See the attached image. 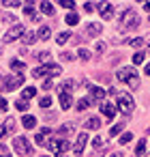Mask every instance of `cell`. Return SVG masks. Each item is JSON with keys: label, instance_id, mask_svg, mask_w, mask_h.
<instances>
[{"label": "cell", "instance_id": "681fc988", "mask_svg": "<svg viewBox=\"0 0 150 157\" xmlns=\"http://www.w3.org/2000/svg\"><path fill=\"white\" fill-rule=\"evenodd\" d=\"M109 157H122V153H120V151H116V153H112Z\"/></svg>", "mask_w": 150, "mask_h": 157}, {"label": "cell", "instance_id": "ba28073f", "mask_svg": "<svg viewBox=\"0 0 150 157\" xmlns=\"http://www.w3.org/2000/svg\"><path fill=\"white\" fill-rule=\"evenodd\" d=\"M88 86V90H90V101L92 103H103V99H105V90L103 88H99V86H94V84H86Z\"/></svg>", "mask_w": 150, "mask_h": 157}, {"label": "cell", "instance_id": "9c48e42d", "mask_svg": "<svg viewBox=\"0 0 150 157\" xmlns=\"http://www.w3.org/2000/svg\"><path fill=\"white\" fill-rule=\"evenodd\" d=\"M47 146H49V151H54L56 155H62L64 151H69V142L62 140V138H58V140H49Z\"/></svg>", "mask_w": 150, "mask_h": 157}, {"label": "cell", "instance_id": "7dc6e473", "mask_svg": "<svg viewBox=\"0 0 150 157\" xmlns=\"http://www.w3.org/2000/svg\"><path fill=\"white\" fill-rule=\"evenodd\" d=\"M7 136V131H5V125H0V138H5Z\"/></svg>", "mask_w": 150, "mask_h": 157}, {"label": "cell", "instance_id": "7402d4cb", "mask_svg": "<svg viewBox=\"0 0 150 157\" xmlns=\"http://www.w3.org/2000/svg\"><path fill=\"white\" fill-rule=\"evenodd\" d=\"M35 95H37V88H35V86H28V88H24V90H22V99H24V101L32 99Z\"/></svg>", "mask_w": 150, "mask_h": 157}, {"label": "cell", "instance_id": "f907efd6", "mask_svg": "<svg viewBox=\"0 0 150 157\" xmlns=\"http://www.w3.org/2000/svg\"><path fill=\"white\" fill-rule=\"evenodd\" d=\"M144 9H146V11H150V2H146V5H144Z\"/></svg>", "mask_w": 150, "mask_h": 157}, {"label": "cell", "instance_id": "603a6c76", "mask_svg": "<svg viewBox=\"0 0 150 157\" xmlns=\"http://www.w3.org/2000/svg\"><path fill=\"white\" fill-rule=\"evenodd\" d=\"M39 7H41V11H43V13H47V15H54V5H52V2H41Z\"/></svg>", "mask_w": 150, "mask_h": 157}, {"label": "cell", "instance_id": "d6a6232c", "mask_svg": "<svg viewBox=\"0 0 150 157\" xmlns=\"http://www.w3.org/2000/svg\"><path fill=\"white\" fill-rule=\"evenodd\" d=\"M77 56H79L82 60H88V58H90V52H88V50H84V48H79V52H77Z\"/></svg>", "mask_w": 150, "mask_h": 157}, {"label": "cell", "instance_id": "ffe728a7", "mask_svg": "<svg viewBox=\"0 0 150 157\" xmlns=\"http://www.w3.org/2000/svg\"><path fill=\"white\" fill-rule=\"evenodd\" d=\"M15 129H17V123H15L13 116H9V118L5 121V131H7V133H15Z\"/></svg>", "mask_w": 150, "mask_h": 157}, {"label": "cell", "instance_id": "d590c367", "mask_svg": "<svg viewBox=\"0 0 150 157\" xmlns=\"http://www.w3.org/2000/svg\"><path fill=\"white\" fill-rule=\"evenodd\" d=\"M52 86H54V82H52V80H49V78H45V82H43V84H41V88H43V90H49V88H52Z\"/></svg>", "mask_w": 150, "mask_h": 157}, {"label": "cell", "instance_id": "5b68a950", "mask_svg": "<svg viewBox=\"0 0 150 157\" xmlns=\"http://www.w3.org/2000/svg\"><path fill=\"white\" fill-rule=\"evenodd\" d=\"M62 73V69L58 67V65H43V67H37L35 71H32V75L35 78H54V75H60Z\"/></svg>", "mask_w": 150, "mask_h": 157}, {"label": "cell", "instance_id": "b9f144b4", "mask_svg": "<svg viewBox=\"0 0 150 157\" xmlns=\"http://www.w3.org/2000/svg\"><path fill=\"white\" fill-rule=\"evenodd\" d=\"M7 108H9L7 99H5V97H0V112H7Z\"/></svg>", "mask_w": 150, "mask_h": 157}, {"label": "cell", "instance_id": "d4e9b609", "mask_svg": "<svg viewBox=\"0 0 150 157\" xmlns=\"http://www.w3.org/2000/svg\"><path fill=\"white\" fill-rule=\"evenodd\" d=\"M90 105H92L90 97H88V99H79V101H77V110H79V112H82V110H88Z\"/></svg>", "mask_w": 150, "mask_h": 157}, {"label": "cell", "instance_id": "f6af8a7d", "mask_svg": "<svg viewBox=\"0 0 150 157\" xmlns=\"http://www.w3.org/2000/svg\"><path fill=\"white\" fill-rule=\"evenodd\" d=\"M131 45H133V48H141V45H144V39H133Z\"/></svg>", "mask_w": 150, "mask_h": 157}, {"label": "cell", "instance_id": "8992f818", "mask_svg": "<svg viewBox=\"0 0 150 157\" xmlns=\"http://www.w3.org/2000/svg\"><path fill=\"white\" fill-rule=\"evenodd\" d=\"M26 35V28L22 26V24H15V26H11L9 30H7V35H5V43H11V41H17L20 37H24Z\"/></svg>", "mask_w": 150, "mask_h": 157}, {"label": "cell", "instance_id": "bcb514c9", "mask_svg": "<svg viewBox=\"0 0 150 157\" xmlns=\"http://www.w3.org/2000/svg\"><path fill=\"white\" fill-rule=\"evenodd\" d=\"M84 9H86V13H92V11H94V5H92V2H86Z\"/></svg>", "mask_w": 150, "mask_h": 157}, {"label": "cell", "instance_id": "c3c4849f", "mask_svg": "<svg viewBox=\"0 0 150 157\" xmlns=\"http://www.w3.org/2000/svg\"><path fill=\"white\" fill-rule=\"evenodd\" d=\"M144 71H146V75H148V78H150V63H148V65H146V67H144Z\"/></svg>", "mask_w": 150, "mask_h": 157}, {"label": "cell", "instance_id": "4316f807", "mask_svg": "<svg viewBox=\"0 0 150 157\" xmlns=\"http://www.w3.org/2000/svg\"><path fill=\"white\" fill-rule=\"evenodd\" d=\"M71 39V33H60L58 37H56V41H58V45H62V43H67Z\"/></svg>", "mask_w": 150, "mask_h": 157}, {"label": "cell", "instance_id": "2e32d148", "mask_svg": "<svg viewBox=\"0 0 150 157\" xmlns=\"http://www.w3.org/2000/svg\"><path fill=\"white\" fill-rule=\"evenodd\" d=\"M24 13H26V15L30 17V22H39V20H41V15H39V13L35 11V7H32V2H30V5H26V9H24Z\"/></svg>", "mask_w": 150, "mask_h": 157}, {"label": "cell", "instance_id": "e575fe53", "mask_svg": "<svg viewBox=\"0 0 150 157\" xmlns=\"http://www.w3.org/2000/svg\"><path fill=\"white\" fill-rule=\"evenodd\" d=\"M94 52H97V54H103V52H105V43H101V41L94 43Z\"/></svg>", "mask_w": 150, "mask_h": 157}, {"label": "cell", "instance_id": "484cf974", "mask_svg": "<svg viewBox=\"0 0 150 157\" xmlns=\"http://www.w3.org/2000/svg\"><path fill=\"white\" fill-rule=\"evenodd\" d=\"M35 41H37V35H35V33H28V30H26V35H24V43H26V45H32Z\"/></svg>", "mask_w": 150, "mask_h": 157}, {"label": "cell", "instance_id": "e0dca14e", "mask_svg": "<svg viewBox=\"0 0 150 157\" xmlns=\"http://www.w3.org/2000/svg\"><path fill=\"white\" fill-rule=\"evenodd\" d=\"M49 37H52V28H49V26H41V28H39V33H37V39L47 41Z\"/></svg>", "mask_w": 150, "mask_h": 157}, {"label": "cell", "instance_id": "7c38bea8", "mask_svg": "<svg viewBox=\"0 0 150 157\" xmlns=\"http://www.w3.org/2000/svg\"><path fill=\"white\" fill-rule=\"evenodd\" d=\"M101 112H103V116L114 118V116H116V105L109 103V101H103V103H101Z\"/></svg>", "mask_w": 150, "mask_h": 157}, {"label": "cell", "instance_id": "3957f363", "mask_svg": "<svg viewBox=\"0 0 150 157\" xmlns=\"http://www.w3.org/2000/svg\"><path fill=\"white\" fill-rule=\"evenodd\" d=\"M22 84H24V75H22V73H15V75L5 78L2 84H0V88H2L5 93H11V90H17Z\"/></svg>", "mask_w": 150, "mask_h": 157}, {"label": "cell", "instance_id": "d6986e66", "mask_svg": "<svg viewBox=\"0 0 150 157\" xmlns=\"http://www.w3.org/2000/svg\"><path fill=\"white\" fill-rule=\"evenodd\" d=\"M22 123H24L26 129H35V127H37V118H35L32 114H26V116L22 118Z\"/></svg>", "mask_w": 150, "mask_h": 157}, {"label": "cell", "instance_id": "f35d334b", "mask_svg": "<svg viewBox=\"0 0 150 157\" xmlns=\"http://www.w3.org/2000/svg\"><path fill=\"white\" fill-rule=\"evenodd\" d=\"M120 131H122V125L118 123V125H114V127H112V131H109V133H112V136L116 138V133H120Z\"/></svg>", "mask_w": 150, "mask_h": 157}, {"label": "cell", "instance_id": "44dd1931", "mask_svg": "<svg viewBox=\"0 0 150 157\" xmlns=\"http://www.w3.org/2000/svg\"><path fill=\"white\" fill-rule=\"evenodd\" d=\"M101 30H103L101 24H88V37H97L101 35Z\"/></svg>", "mask_w": 150, "mask_h": 157}, {"label": "cell", "instance_id": "ee69618b", "mask_svg": "<svg viewBox=\"0 0 150 157\" xmlns=\"http://www.w3.org/2000/svg\"><path fill=\"white\" fill-rule=\"evenodd\" d=\"M60 60H67V63H69V60H73V54H69V52H62V54H60Z\"/></svg>", "mask_w": 150, "mask_h": 157}, {"label": "cell", "instance_id": "816d5d0a", "mask_svg": "<svg viewBox=\"0 0 150 157\" xmlns=\"http://www.w3.org/2000/svg\"><path fill=\"white\" fill-rule=\"evenodd\" d=\"M43 157H47V155H43ZM56 157H62V155H56Z\"/></svg>", "mask_w": 150, "mask_h": 157}, {"label": "cell", "instance_id": "4fadbf2b", "mask_svg": "<svg viewBox=\"0 0 150 157\" xmlns=\"http://www.w3.org/2000/svg\"><path fill=\"white\" fill-rule=\"evenodd\" d=\"M49 133H52V131H49L47 127L39 129V133H37V144H43V146H45V144L49 142Z\"/></svg>", "mask_w": 150, "mask_h": 157}, {"label": "cell", "instance_id": "cb8c5ba5", "mask_svg": "<svg viewBox=\"0 0 150 157\" xmlns=\"http://www.w3.org/2000/svg\"><path fill=\"white\" fill-rule=\"evenodd\" d=\"M64 20H67V24H69V26H75V24L79 22V15H77V13H67V17H64Z\"/></svg>", "mask_w": 150, "mask_h": 157}, {"label": "cell", "instance_id": "5bb4252c", "mask_svg": "<svg viewBox=\"0 0 150 157\" xmlns=\"http://www.w3.org/2000/svg\"><path fill=\"white\" fill-rule=\"evenodd\" d=\"M71 93H67V90H60V108L62 110H69L71 108Z\"/></svg>", "mask_w": 150, "mask_h": 157}, {"label": "cell", "instance_id": "7a4b0ae2", "mask_svg": "<svg viewBox=\"0 0 150 157\" xmlns=\"http://www.w3.org/2000/svg\"><path fill=\"white\" fill-rule=\"evenodd\" d=\"M116 78H118L120 82H126V84H129V86H133V88L139 84V78H137V73H135V69H133V67H122V69H118Z\"/></svg>", "mask_w": 150, "mask_h": 157}, {"label": "cell", "instance_id": "f546056e", "mask_svg": "<svg viewBox=\"0 0 150 157\" xmlns=\"http://www.w3.org/2000/svg\"><path fill=\"white\" fill-rule=\"evenodd\" d=\"M39 105H41V108H49V105H52V97L45 95L43 99H39Z\"/></svg>", "mask_w": 150, "mask_h": 157}, {"label": "cell", "instance_id": "9a60e30c", "mask_svg": "<svg viewBox=\"0 0 150 157\" xmlns=\"http://www.w3.org/2000/svg\"><path fill=\"white\" fill-rule=\"evenodd\" d=\"M73 129H75V125H73V123L60 125V129H58V136H60L62 140H67V136H71V133H73Z\"/></svg>", "mask_w": 150, "mask_h": 157}, {"label": "cell", "instance_id": "f1b7e54d", "mask_svg": "<svg viewBox=\"0 0 150 157\" xmlns=\"http://www.w3.org/2000/svg\"><path fill=\"white\" fill-rule=\"evenodd\" d=\"M11 69H15V71H24L26 65H24L22 60H11Z\"/></svg>", "mask_w": 150, "mask_h": 157}, {"label": "cell", "instance_id": "ac0fdd59", "mask_svg": "<svg viewBox=\"0 0 150 157\" xmlns=\"http://www.w3.org/2000/svg\"><path fill=\"white\" fill-rule=\"evenodd\" d=\"M99 127H101V118L99 116H92V118H88L84 123V129H99Z\"/></svg>", "mask_w": 150, "mask_h": 157}, {"label": "cell", "instance_id": "4dcf8cb0", "mask_svg": "<svg viewBox=\"0 0 150 157\" xmlns=\"http://www.w3.org/2000/svg\"><path fill=\"white\" fill-rule=\"evenodd\" d=\"M37 58H39L41 63H49V58H52V56H49V52H39V54H37Z\"/></svg>", "mask_w": 150, "mask_h": 157}, {"label": "cell", "instance_id": "1f68e13d", "mask_svg": "<svg viewBox=\"0 0 150 157\" xmlns=\"http://www.w3.org/2000/svg\"><path fill=\"white\" fill-rule=\"evenodd\" d=\"M7 9H11V7H20L22 2H20V0H5V2H2Z\"/></svg>", "mask_w": 150, "mask_h": 157}, {"label": "cell", "instance_id": "74e56055", "mask_svg": "<svg viewBox=\"0 0 150 157\" xmlns=\"http://www.w3.org/2000/svg\"><path fill=\"white\" fill-rule=\"evenodd\" d=\"M15 108H17V110H26V108H28V101H24V99H20V101L15 103Z\"/></svg>", "mask_w": 150, "mask_h": 157}, {"label": "cell", "instance_id": "6da1fadb", "mask_svg": "<svg viewBox=\"0 0 150 157\" xmlns=\"http://www.w3.org/2000/svg\"><path fill=\"white\" fill-rule=\"evenodd\" d=\"M137 26H139V15L135 11H131V9L122 11V15H120V28L122 30H133Z\"/></svg>", "mask_w": 150, "mask_h": 157}, {"label": "cell", "instance_id": "60d3db41", "mask_svg": "<svg viewBox=\"0 0 150 157\" xmlns=\"http://www.w3.org/2000/svg\"><path fill=\"white\" fill-rule=\"evenodd\" d=\"M92 144H94V148H99V146H103V144H105V140H103V138H99V136H97V138H94V140H92Z\"/></svg>", "mask_w": 150, "mask_h": 157}, {"label": "cell", "instance_id": "52a82bcc", "mask_svg": "<svg viewBox=\"0 0 150 157\" xmlns=\"http://www.w3.org/2000/svg\"><path fill=\"white\" fill-rule=\"evenodd\" d=\"M13 148L20 153V155H28L32 148H30V144H28V138H24V136H17V138H13Z\"/></svg>", "mask_w": 150, "mask_h": 157}, {"label": "cell", "instance_id": "83f0119b", "mask_svg": "<svg viewBox=\"0 0 150 157\" xmlns=\"http://www.w3.org/2000/svg\"><path fill=\"white\" fill-rule=\"evenodd\" d=\"M144 153H146V140H139L135 146V155H144Z\"/></svg>", "mask_w": 150, "mask_h": 157}, {"label": "cell", "instance_id": "30bf717a", "mask_svg": "<svg viewBox=\"0 0 150 157\" xmlns=\"http://www.w3.org/2000/svg\"><path fill=\"white\" fill-rule=\"evenodd\" d=\"M99 13L103 20H112L114 17V7L109 2H99Z\"/></svg>", "mask_w": 150, "mask_h": 157}, {"label": "cell", "instance_id": "836d02e7", "mask_svg": "<svg viewBox=\"0 0 150 157\" xmlns=\"http://www.w3.org/2000/svg\"><path fill=\"white\" fill-rule=\"evenodd\" d=\"M133 63H135V65H141V63H144V52H137V54L133 56Z\"/></svg>", "mask_w": 150, "mask_h": 157}, {"label": "cell", "instance_id": "8fae6325", "mask_svg": "<svg viewBox=\"0 0 150 157\" xmlns=\"http://www.w3.org/2000/svg\"><path fill=\"white\" fill-rule=\"evenodd\" d=\"M86 142H88V133H79V136H77V142H75V146H73V153H75V155H82Z\"/></svg>", "mask_w": 150, "mask_h": 157}, {"label": "cell", "instance_id": "ab89813d", "mask_svg": "<svg viewBox=\"0 0 150 157\" xmlns=\"http://www.w3.org/2000/svg\"><path fill=\"white\" fill-rule=\"evenodd\" d=\"M131 138H133L131 133H122V136H120V144H126V142H131Z\"/></svg>", "mask_w": 150, "mask_h": 157}, {"label": "cell", "instance_id": "7bdbcfd3", "mask_svg": "<svg viewBox=\"0 0 150 157\" xmlns=\"http://www.w3.org/2000/svg\"><path fill=\"white\" fill-rule=\"evenodd\" d=\"M0 157H13V155L9 153V148H7V146H0Z\"/></svg>", "mask_w": 150, "mask_h": 157}, {"label": "cell", "instance_id": "f5cc1de1", "mask_svg": "<svg viewBox=\"0 0 150 157\" xmlns=\"http://www.w3.org/2000/svg\"><path fill=\"white\" fill-rule=\"evenodd\" d=\"M148 157H150V155H148Z\"/></svg>", "mask_w": 150, "mask_h": 157}, {"label": "cell", "instance_id": "8d00e7d4", "mask_svg": "<svg viewBox=\"0 0 150 157\" xmlns=\"http://www.w3.org/2000/svg\"><path fill=\"white\" fill-rule=\"evenodd\" d=\"M60 5H62L64 9H73V7H75V2H73V0H60Z\"/></svg>", "mask_w": 150, "mask_h": 157}, {"label": "cell", "instance_id": "277c9868", "mask_svg": "<svg viewBox=\"0 0 150 157\" xmlns=\"http://www.w3.org/2000/svg\"><path fill=\"white\" fill-rule=\"evenodd\" d=\"M116 105H118V110L122 112V114H131L133 112V97L129 95V93H116Z\"/></svg>", "mask_w": 150, "mask_h": 157}]
</instances>
